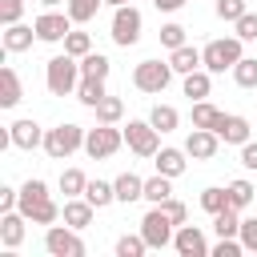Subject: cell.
<instances>
[{"label": "cell", "instance_id": "cell-1", "mask_svg": "<svg viewBox=\"0 0 257 257\" xmlns=\"http://www.w3.org/2000/svg\"><path fill=\"white\" fill-rule=\"evenodd\" d=\"M32 225H56L60 221V205L52 201V193H48V185L40 181V177H28L24 185H20V205H16Z\"/></svg>", "mask_w": 257, "mask_h": 257}, {"label": "cell", "instance_id": "cell-2", "mask_svg": "<svg viewBox=\"0 0 257 257\" xmlns=\"http://www.w3.org/2000/svg\"><path fill=\"white\" fill-rule=\"evenodd\" d=\"M44 84L52 96H76V84H80V60L60 52L44 64Z\"/></svg>", "mask_w": 257, "mask_h": 257}, {"label": "cell", "instance_id": "cell-3", "mask_svg": "<svg viewBox=\"0 0 257 257\" xmlns=\"http://www.w3.org/2000/svg\"><path fill=\"white\" fill-rule=\"evenodd\" d=\"M241 36H217V40H209L205 48H201V56H205V68L213 72V76H221V72H233V64L245 56L241 52Z\"/></svg>", "mask_w": 257, "mask_h": 257}, {"label": "cell", "instance_id": "cell-4", "mask_svg": "<svg viewBox=\"0 0 257 257\" xmlns=\"http://www.w3.org/2000/svg\"><path fill=\"white\" fill-rule=\"evenodd\" d=\"M84 133H88V128L64 120V124H56V128L44 133V153H48L52 161H68L76 149H84Z\"/></svg>", "mask_w": 257, "mask_h": 257}, {"label": "cell", "instance_id": "cell-5", "mask_svg": "<svg viewBox=\"0 0 257 257\" xmlns=\"http://www.w3.org/2000/svg\"><path fill=\"white\" fill-rule=\"evenodd\" d=\"M141 28H145V16H141V8L137 4H120L116 12H112V44H120V48H133L137 40H141Z\"/></svg>", "mask_w": 257, "mask_h": 257}, {"label": "cell", "instance_id": "cell-6", "mask_svg": "<svg viewBox=\"0 0 257 257\" xmlns=\"http://www.w3.org/2000/svg\"><path fill=\"white\" fill-rule=\"evenodd\" d=\"M124 145H128L137 157L153 161V157L161 153V128H157L153 120H128V124H124Z\"/></svg>", "mask_w": 257, "mask_h": 257}, {"label": "cell", "instance_id": "cell-7", "mask_svg": "<svg viewBox=\"0 0 257 257\" xmlns=\"http://www.w3.org/2000/svg\"><path fill=\"white\" fill-rule=\"evenodd\" d=\"M141 233H145L149 249H169V245H173V233H177V221H173L161 205H153V209L141 217Z\"/></svg>", "mask_w": 257, "mask_h": 257}, {"label": "cell", "instance_id": "cell-8", "mask_svg": "<svg viewBox=\"0 0 257 257\" xmlns=\"http://www.w3.org/2000/svg\"><path fill=\"white\" fill-rule=\"evenodd\" d=\"M169 80H173V64L169 60H141L137 68H133V88H141V92H165L169 88Z\"/></svg>", "mask_w": 257, "mask_h": 257}, {"label": "cell", "instance_id": "cell-9", "mask_svg": "<svg viewBox=\"0 0 257 257\" xmlns=\"http://www.w3.org/2000/svg\"><path fill=\"white\" fill-rule=\"evenodd\" d=\"M120 145H124V128H116V124H100V120H96V128L84 133V153H88L92 161L112 157Z\"/></svg>", "mask_w": 257, "mask_h": 257}, {"label": "cell", "instance_id": "cell-10", "mask_svg": "<svg viewBox=\"0 0 257 257\" xmlns=\"http://www.w3.org/2000/svg\"><path fill=\"white\" fill-rule=\"evenodd\" d=\"M44 249H48V257H84L80 229H72V225H48L44 229Z\"/></svg>", "mask_w": 257, "mask_h": 257}, {"label": "cell", "instance_id": "cell-11", "mask_svg": "<svg viewBox=\"0 0 257 257\" xmlns=\"http://www.w3.org/2000/svg\"><path fill=\"white\" fill-rule=\"evenodd\" d=\"M173 249H177L181 257H209V253H213L209 241H205V229H201V225H177V233H173Z\"/></svg>", "mask_w": 257, "mask_h": 257}, {"label": "cell", "instance_id": "cell-12", "mask_svg": "<svg viewBox=\"0 0 257 257\" xmlns=\"http://www.w3.org/2000/svg\"><path fill=\"white\" fill-rule=\"evenodd\" d=\"M32 24H36V36H40L44 44H56V40H64V36L72 32V16H68V12H40Z\"/></svg>", "mask_w": 257, "mask_h": 257}, {"label": "cell", "instance_id": "cell-13", "mask_svg": "<svg viewBox=\"0 0 257 257\" xmlns=\"http://www.w3.org/2000/svg\"><path fill=\"white\" fill-rule=\"evenodd\" d=\"M8 137H12V149H24V153H32V149H44V128H40L32 116H24V120H12V124H8Z\"/></svg>", "mask_w": 257, "mask_h": 257}, {"label": "cell", "instance_id": "cell-14", "mask_svg": "<svg viewBox=\"0 0 257 257\" xmlns=\"http://www.w3.org/2000/svg\"><path fill=\"white\" fill-rule=\"evenodd\" d=\"M217 149H221V137H217L213 128H193V133L185 137V153H189L193 161H213Z\"/></svg>", "mask_w": 257, "mask_h": 257}, {"label": "cell", "instance_id": "cell-15", "mask_svg": "<svg viewBox=\"0 0 257 257\" xmlns=\"http://www.w3.org/2000/svg\"><path fill=\"white\" fill-rule=\"evenodd\" d=\"M225 145H245L249 141V120L241 116V112H221V120H217V128H213Z\"/></svg>", "mask_w": 257, "mask_h": 257}, {"label": "cell", "instance_id": "cell-16", "mask_svg": "<svg viewBox=\"0 0 257 257\" xmlns=\"http://www.w3.org/2000/svg\"><path fill=\"white\" fill-rule=\"evenodd\" d=\"M92 213H96V205H92L88 197H68L64 209H60V221L72 225V229H88V225H92Z\"/></svg>", "mask_w": 257, "mask_h": 257}, {"label": "cell", "instance_id": "cell-17", "mask_svg": "<svg viewBox=\"0 0 257 257\" xmlns=\"http://www.w3.org/2000/svg\"><path fill=\"white\" fill-rule=\"evenodd\" d=\"M24 225H28V217H24L20 209L0 213V245H4V249H16V245L24 241V233H28Z\"/></svg>", "mask_w": 257, "mask_h": 257}, {"label": "cell", "instance_id": "cell-18", "mask_svg": "<svg viewBox=\"0 0 257 257\" xmlns=\"http://www.w3.org/2000/svg\"><path fill=\"white\" fill-rule=\"evenodd\" d=\"M20 100H24V84H20L16 68L4 64V68H0V108H16Z\"/></svg>", "mask_w": 257, "mask_h": 257}, {"label": "cell", "instance_id": "cell-19", "mask_svg": "<svg viewBox=\"0 0 257 257\" xmlns=\"http://www.w3.org/2000/svg\"><path fill=\"white\" fill-rule=\"evenodd\" d=\"M185 157H189L185 149H173V145H165V149L153 157V165H157V173H165V177H173V181H177V177L189 169V161H185Z\"/></svg>", "mask_w": 257, "mask_h": 257}, {"label": "cell", "instance_id": "cell-20", "mask_svg": "<svg viewBox=\"0 0 257 257\" xmlns=\"http://www.w3.org/2000/svg\"><path fill=\"white\" fill-rule=\"evenodd\" d=\"M36 36V24H8L4 28V52H28Z\"/></svg>", "mask_w": 257, "mask_h": 257}, {"label": "cell", "instance_id": "cell-21", "mask_svg": "<svg viewBox=\"0 0 257 257\" xmlns=\"http://www.w3.org/2000/svg\"><path fill=\"white\" fill-rule=\"evenodd\" d=\"M169 64H173V72L189 76V72L205 68V56H201V48H193V44H181V48H173V52H169Z\"/></svg>", "mask_w": 257, "mask_h": 257}, {"label": "cell", "instance_id": "cell-22", "mask_svg": "<svg viewBox=\"0 0 257 257\" xmlns=\"http://www.w3.org/2000/svg\"><path fill=\"white\" fill-rule=\"evenodd\" d=\"M112 185H116V201H120V205L145 201V177H137V173H120Z\"/></svg>", "mask_w": 257, "mask_h": 257}, {"label": "cell", "instance_id": "cell-23", "mask_svg": "<svg viewBox=\"0 0 257 257\" xmlns=\"http://www.w3.org/2000/svg\"><path fill=\"white\" fill-rule=\"evenodd\" d=\"M181 88H185V96H189V100H205V96L213 92V72H209V68H197V72H189V76H185V84H181Z\"/></svg>", "mask_w": 257, "mask_h": 257}, {"label": "cell", "instance_id": "cell-24", "mask_svg": "<svg viewBox=\"0 0 257 257\" xmlns=\"http://www.w3.org/2000/svg\"><path fill=\"white\" fill-rule=\"evenodd\" d=\"M104 96H108L104 80H96V76H80V84H76V100H80L84 108H96Z\"/></svg>", "mask_w": 257, "mask_h": 257}, {"label": "cell", "instance_id": "cell-25", "mask_svg": "<svg viewBox=\"0 0 257 257\" xmlns=\"http://www.w3.org/2000/svg\"><path fill=\"white\" fill-rule=\"evenodd\" d=\"M225 189H229V209H237V213H245V209L253 205V193H257V189H253V185H249L245 177H237V181H229Z\"/></svg>", "mask_w": 257, "mask_h": 257}, {"label": "cell", "instance_id": "cell-26", "mask_svg": "<svg viewBox=\"0 0 257 257\" xmlns=\"http://www.w3.org/2000/svg\"><path fill=\"white\" fill-rule=\"evenodd\" d=\"M108 72H112V60H108L104 52H88V56H80V76L108 80Z\"/></svg>", "mask_w": 257, "mask_h": 257}, {"label": "cell", "instance_id": "cell-27", "mask_svg": "<svg viewBox=\"0 0 257 257\" xmlns=\"http://www.w3.org/2000/svg\"><path fill=\"white\" fill-rule=\"evenodd\" d=\"M169 197H173V177L157 173V177L145 181V201H149V205H161V201H169Z\"/></svg>", "mask_w": 257, "mask_h": 257}, {"label": "cell", "instance_id": "cell-28", "mask_svg": "<svg viewBox=\"0 0 257 257\" xmlns=\"http://www.w3.org/2000/svg\"><path fill=\"white\" fill-rule=\"evenodd\" d=\"M84 197H88L96 209H104V205H112V201H116V185L96 177V181H88V185H84Z\"/></svg>", "mask_w": 257, "mask_h": 257}, {"label": "cell", "instance_id": "cell-29", "mask_svg": "<svg viewBox=\"0 0 257 257\" xmlns=\"http://www.w3.org/2000/svg\"><path fill=\"white\" fill-rule=\"evenodd\" d=\"M201 209H205L209 217H217L221 209H229V189H221V185H209V189H201Z\"/></svg>", "mask_w": 257, "mask_h": 257}, {"label": "cell", "instance_id": "cell-30", "mask_svg": "<svg viewBox=\"0 0 257 257\" xmlns=\"http://www.w3.org/2000/svg\"><path fill=\"white\" fill-rule=\"evenodd\" d=\"M92 112H96L100 124H120V116H124V100H120V96H104Z\"/></svg>", "mask_w": 257, "mask_h": 257}, {"label": "cell", "instance_id": "cell-31", "mask_svg": "<svg viewBox=\"0 0 257 257\" xmlns=\"http://www.w3.org/2000/svg\"><path fill=\"white\" fill-rule=\"evenodd\" d=\"M221 120V108L209 104V100H193V128H217Z\"/></svg>", "mask_w": 257, "mask_h": 257}, {"label": "cell", "instance_id": "cell-32", "mask_svg": "<svg viewBox=\"0 0 257 257\" xmlns=\"http://www.w3.org/2000/svg\"><path fill=\"white\" fill-rule=\"evenodd\" d=\"M213 233H217V237H237V233H241V213H237V209H221V213L213 217Z\"/></svg>", "mask_w": 257, "mask_h": 257}, {"label": "cell", "instance_id": "cell-33", "mask_svg": "<svg viewBox=\"0 0 257 257\" xmlns=\"http://www.w3.org/2000/svg\"><path fill=\"white\" fill-rule=\"evenodd\" d=\"M100 4H104V0H64V12L72 16V24H88Z\"/></svg>", "mask_w": 257, "mask_h": 257}, {"label": "cell", "instance_id": "cell-34", "mask_svg": "<svg viewBox=\"0 0 257 257\" xmlns=\"http://www.w3.org/2000/svg\"><path fill=\"white\" fill-rule=\"evenodd\" d=\"M149 120L161 128V133H173L177 124H181V112L173 108V104H153V112H149Z\"/></svg>", "mask_w": 257, "mask_h": 257}, {"label": "cell", "instance_id": "cell-35", "mask_svg": "<svg viewBox=\"0 0 257 257\" xmlns=\"http://www.w3.org/2000/svg\"><path fill=\"white\" fill-rule=\"evenodd\" d=\"M84 185H88V177H84L80 169H64V173H60V193H64V201H68V197H84Z\"/></svg>", "mask_w": 257, "mask_h": 257}, {"label": "cell", "instance_id": "cell-36", "mask_svg": "<svg viewBox=\"0 0 257 257\" xmlns=\"http://www.w3.org/2000/svg\"><path fill=\"white\" fill-rule=\"evenodd\" d=\"M141 253H149L145 233H124V237H116V257H141Z\"/></svg>", "mask_w": 257, "mask_h": 257}, {"label": "cell", "instance_id": "cell-37", "mask_svg": "<svg viewBox=\"0 0 257 257\" xmlns=\"http://www.w3.org/2000/svg\"><path fill=\"white\" fill-rule=\"evenodd\" d=\"M213 12H217L225 24H237V20L249 12V0H213Z\"/></svg>", "mask_w": 257, "mask_h": 257}, {"label": "cell", "instance_id": "cell-38", "mask_svg": "<svg viewBox=\"0 0 257 257\" xmlns=\"http://www.w3.org/2000/svg\"><path fill=\"white\" fill-rule=\"evenodd\" d=\"M64 52H68V56H76V60H80V56H88V52H92V36H88V32H80V28H72V32L64 36Z\"/></svg>", "mask_w": 257, "mask_h": 257}, {"label": "cell", "instance_id": "cell-39", "mask_svg": "<svg viewBox=\"0 0 257 257\" xmlns=\"http://www.w3.org/2000/svg\"><path fill=\"white\" fill-rule=\"evenodd\" d=\"M233 80H237L241 88H257V60H253V56H241V60L233 64Z\"/></svg>", "mask_w": 257, "mask_h": 257}, {"label": "cell", "instance_id": "cell-40", "mask_svg": "<svg viewBox=\"0 0 257 257\" xmlns=\"http://www.w3.org/2000/svg\"><path fill=\"white\" fill-rule=\"evenodd\" d=\"M185 32H189L185 24H177V20H169V24H161V44H165V48L173 52V48H181V44H189V40H185Z\"/></svg>", "mask_w": 257, "mask_h": 257}, {"label": "cell", "instance_id": "cell-41", "mask_svg": "<svg viewBox=\"0 0 257 257\" xmlns=\"http://www.w3.org/2000/svg\"><path fill=\"white\" fill-rule=\"evenodd\" d=\"M241 253H245L241 237H217V245H213V257H241Z\"/></svg>", "mask_w": 257, "mask_h": 257}, {"label": "cell", "instance_id": "cell-42", "mask_svg": "<svg viewBox=\"0 0 257 257\" xmlns=\"http://www.w3.org/2000/svg\"><path fill=\"white\" fill-rule=\"evenodd\" d=\"M20 16H24V0H0V24L4 28L20 24Z\"/></svg>", "mask_w": 257, "mask_h": 257}, {"label": "cell", "instance_id": "cell-43", "mask_svg": "<svg viewBox=\"0 0 257 257\" xmlns=\"http://www.w3.org/2000/svg\"><path fill=\"white\" fill-rule=\"evenodd\" d=\"M241 245H245V253H257V217H241Z\"/></svg>", "mask_w": 257, "mask_h": 257}, {"label": "cell", "instance_id": "cell-44", "mask_svg": "<svg viewBox=\"0 0 257 257\" xmlns=\"http://www.w3.org/2000/svg\"><path fill=\"white\" fill-rule=\"evenodd\" d=\"M233 28H237V36H241V40H257V12H245Z\"/></svg>", "mask_w": 257, "mask_h": 257}, {"label": "cell", "instance_id": "cell-45", "mask_svg": "<svg viewBox=\"0 0 257 257\" xmlns=\"http://www.w3.org/2000/svg\"><path fill=\"white\" fill-rule=\"evenodd\" d=\"M161 209H165V213H169V217H173L177 225H185V221H189V209H185V201H177V197L161 201Z\"/></svg>", "mask_w": 257, "mask_h": 257}, {"label": "cell", "instance_id": "cell-46", "mask_svg": "<svg viewBox=\"0 0 257 257\" xmlns=\"http://www.w3.org/2000/svg\"><path fill=\"white\" fill-rule=\"evenodd\" d=\"M20 205V189H12V185H0V213H12Z\"/></svg>", "mask_w": 257, "mask_h": 257}, {"label": "cell", "instance_id": "cell-47", "mask_svg": "<svg viewBox=\"0 0 257 257\" xmlns=\"http://www.w3.org/2000/svg\"><path fill=\"white\" fill-rule=\"evenodd\" d=\"M241 165L245 169H257V141H245L241 145Z\"/></svg>", "mask_w": 257, "mask_h": 257}, {"label": "cell", "instance_id": "cell-48", "mask_svg": "<svg viewBox=\"0 0 257 257\" xmlns=\"http://www.w3.org/2000/svg\"><path fill=\"white\" fill-rule=\"evenodd\" d=\"M185 4H189V0H153V8H157V12H181Z\"/></svg>", "mask_w": 257, "mask_h": 257}, {"label": "cell", "instance_id": "cell-49", "mask_svg": "<svg viewBox=\"0 0 257 257\" xmlns=\"http://www.w3.org/2000/svg\"><path fill=\"white\" fill-rule=\"evenodd\" d=\"M104 4H112V8H120V4H133V0H104Z\"/></svg>", "mask_w": 257, "mask_h": 257}, {"label": "cell", "instance_id": "cell-50", "mask_svg": "<svg viewBox=\"0 0 257 257\" xmlns=\"http://www.w3.org/2000/svg\"><path fill=\"white\" fill-rule=\"evenodd\" d=\"M40 4H44V8H56V4H60V0H40Z\"/></svg>", "mask_w": 257, "mask_h": 257}]
</instances>
